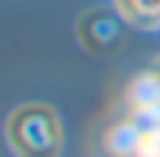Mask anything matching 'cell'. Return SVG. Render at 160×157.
<instances>
[{"mask_svg":"<svg viewBox=\"0 0 160 157\" xmlns=\"http://www.w3.org/2000/svg\"><path fill=\"white\" fill-rule=\"evenodd\" d=\"M124 20L135 25H160V0H115Z\"/></svg>","mask_w":160,"mask_h":157,"instance_id":"3957f363","label":"cell"},{"mask_svg":"<svg viewBox=\"0 0 160 157\" xmlns=\"http://www.w3.org/2000/svg\"><path fill=\"white\" fill-rule=\"evenodd\" d=\"M79 37L87 45V51L110 53V51H118V45L124 42L127 25H124V17L115 14L112 8H93L82 17Z\"/></svg>","mask_w":160,"mask_h":157,"instance_id":"7a4b0ae2","label":"cell"},{"mask_svg":"<svg viewBox=\"0 0 160 157\" xmlns=\"http://www.w3.org/2000/svg\"><path fill=\"white\" fill-rule=\"evenodd\" d=\"M8 146L17 157H59L62 152V124L56 112L45 104L17 107L6 126Z\"/></svg>","mask_w":160,"mask_h":157,"instance_id":"6da1fadb","label":"cell"}]
</instances>
